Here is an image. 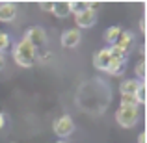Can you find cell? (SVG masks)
Returning <instances> with one entry per match:
<instances>
[{
    "label": "cell",
    "mask_w": 147,
    "mask_h": 143,
    "mask_svg": "<svg viewBox=\"0 0 147 143\" xmlns=\"http://www.w3.org/2000/svg\"><path fill=\"white\" fill-rule=\"evenodd\" d=\"M13 58L21 67H32L36 63V58H37V52L28 41L21 39L17 45H15V50H13Z\"/></svg>",
    "instance_id": "cell-1"
},
{
    "label": "cell",
    "mask_w": 147,
    "mask_h": 143,
    "mask_svg": "<svg viewBox=\"0 0 147 143\" xmlns=\"http://www.w3.org/2000/svg\"><path fill=\"white\" fill-rule=\"evenodd\" d=\"M138 117H140L138 106H121L117 110V113H115V119H117V123L123 126V128L134 126L138 123Z\"/></svg>",
    "instance_id": "cell-2"
},
{
    "label": "cell",
    "mask_w": 147,
    "mask_h": 143,
    "mask_svg": "<svg viewBox=\"0 0 147 143\" xmlns=\"http://www.w3.org/2000/svg\"><path fill=\"white\" fill-rule=\"evenodd\" d=\"M75 22L78 28H91L97 22V4H91L88 9L75 15Z\"/></svg>",
    "instance_id": "cell-3"
},
{
    "label": "cell",
    "mask_w": 147,
    "mask_h": 143,
    "mask_svg": "<svg viewBox=\"0 0 147 143\" xmlns=\"http://www.w3.org/2000/svg\"><path fill=\"white\" fill-rule=\"evenodd\" d=\"M22 39L28 41V43L37 50L39 47H45V45H47V34H45V30L41 28V26H34V28H28V32L24 34Z\"/></svg>",
    "instance_id": "cell-4"
},
{
    "label": "cell",
    "mask_w": 147,
    "mask_h": 143,
    "mask_svg": "<svg viewBox=\"0 0 147 143\" xmlns=\"http://www.w3.org/2000/svg\"><path fill=\"white\" fill-rule=\"evenodd\" d=\"M52 130L56 136L60 138H67L73 134V130H75V123H73V119L69 117V115H61V117H58L56 121L52 123Z\"/></svg>",
    "instance_id": "cell-5"
},
{
    "label": "cell",
    "mask_w": 147,
    "mask_h": 143,
    "mask_svg": "<svg viewBox=\"0 0 147 143\" xmlns=\"http://www.w3.org/2000/svg\"><path fill=\"white\" fill-rule=\"evenodd\" d=\"M80 39H82L80 30L71 28V30H65L63 32V36H61V45H63L65 48H71V47H76V45L80 43Z\"/></svg>",
    "instance_id": "cell-6"
},
{
    "label": "cell",
    "mask_w": 147,
    "mask_h": 143,
    "mask_svg": "<svg viewBox=\"0 0 147 143\" xmlns=\"http://www.w3.org/2000/svg\"><path fill=\"white\" fill-rule=\"evenodd\" d=\"M112 58H110V52H108V48H100L97 54L93 56V63L95 67L99 69V71H106L108 65H110Z\"/></svg>",
    "instance_id": "cell-7"
},
{
    "label": "cell",
    "mask_w": 147,
    "mask_h": 143,
    "mask_svg": "<svg viewBox=\"0 0 147 143\" xmlns=\"http://www.w3.org/2000/svg\"><path fill=\"white\" fill-rule=\"evenodd\" d=\"M17 15V7L13 4H0V22H9Z\"/></svg>",
    "instance_id": "cell-8"
},
{
    "label": "cell",
    "mask_w": 147,
    "mask_h": 143,
    "mask_svg": "<svg viewBox=\"0 0 147 143\" xmlns=\"http://www.w3.org/2000/svg\"><path fill=\"white\" fill-rule=\"evenodd\" d=\"M130 45H132V36H130L129 32H121V36L117 37V41L114 43V47L127 54V52H129V48H130Z\"/></svg>",
    "instance_id": "cell-9"
},
{
    "label": "cell",
    "mask_w": 147,
    "mask_h": 143,
    "mask_svg": "<svg viewBox=\"0 0 147 143\" xmlns=\"http://www.w3.org/2000/svg\"><path fill=\"white\" fill-rule=\"evenodd\" d=\"M52 13L56 17H67V15H71V4L69 2H56L52 6Z\"/></svg>",
    "instance_id": "cell-10"
},
{
    "label": "cell",
    "mask_w": 147,
    "mask_h": 143,
    "mask_svg": "<svg viewBox=\"0 0 147 143\" xmlns=\"http://www.w3.org/2000/svg\"><path fill=\"white\" fill-rule=\"evenodd\" d=\"M106 71L110 73V75H114V76L123 75V71H125V60H112Z\"/></svg>",
    "instance_id": "cell-11"
},
{
    "label": "cell",
    "mask_w": 147,
    "mask_h": 143,
    "mask_svg": "<svg viewBox=\"0 0 147 143\" xmlns=\"http://www.w3.org/2000/svg\"><path fill=\"white\" fill-rule=\"evenodd\" d=\"M138 86H140V82H136V80H125L119 89H121V95H134Z\"/></svg>",
    "instance_id": "cell-12"
},
{
    "label": "cell",
    "mask_w": 147,
    "mask_h": 143,
    "mask_svg": "<svg viewBox=\"0 0 147 143\" xmlns=\"http://www.w3.org/2000/svg\"><path fill=\"white\" fill-rule=\"evenodd\" d=\"M121 32H123V30L119 28V26H110V28H108V32H106V41L112 45V47H114V43L117 41V37L121 36Z\"/></svg>",
    "instance_id": "cell-13"
},
{
    "label": "cell",
    "mask_w": 147,
    "mask_h": 143,
    "mask_svg": "<svg viewBox=\"0 0 147 143\" xmlns=\"http://www.w3.org/2000/svg\"><path fill=\"white\" fill-rule=\"evenodd\" d=\"M71 4V13H80V11H84V9H88V7L91 6L90 2H69Z\"/></svg>",
    "instance_id": "cell-14"
},
{
    "label": "cell",
    "mask_w": 147,
    "mask_h": 143,
    "mask_svg": "<svg viewBox=\"0 0 147 143\" xmlns=\"http://www.w3.org/2000/svg\"><path fill=\"white\" fill-rule=\"evenodd\" d=\"M134 97H136V102L138 104H144L145 102V84L140 82V86H138L136 93H134Z\"/></svg>",
    "instance_id": "cell-15"
},
{
    "label": "cell",
    "mask_w": 147,
    "mask_h": 143,
    "mask_svg": "<svg viewBox=\"0 0 147 143\" xmlns=\"http://www.w3.org/2000/svg\"><path fill=\"white\" fill-rule=\"evenodd\" d=\"M121 106H138L134 95H121Z\"/></svg>",
    "instance_id": "cell-16"
},
{
    "label": "cell",
    "mask_w": 147,
    "mask_h": 143,
    "mask_svg": "<svg viewBox=\"0 0 147 143\" xmlns=\"http://www.w3.org/2000/svg\"><path fill=\"white\" fill-rule=\"evenodd\" d=\"M7 47H9V36L4 34V32H0V54H2Z\"/></svg>",
    "instance_id": "cell-17"
},
{
    "label": "cell",
    "mask_w": 147,
    "mask_h": 143,
    "mask_svg": "<svg viewBox=\"0 0 147 143\" xmlns=\"http://www.w3.org/2000/svg\"><path fill=\"white\" fill-rule=\"evenodd\" d=\"M136 75H138V78L144 82V78H145V61H144V60H142L140 63L136 65Z\"/></svg>",
    "instance_id": "cell-18"
},
{
    "label": "cell",
    "mask_w": 147,
    "mask_h": 143,
    "mask_svg": "<svg viewBox=\"0 0 147 143\" xmlns=\"http://www.w3.org/2000/svg\"><path fill=\"white\" fill-rule=\"evenodd\" d=\"M52 6H54L52 2H41V4H39L41 9H43V11H50V13H52Z\"/></svg>",
    "instance_id": "cell-19"
},
{
    "label": "cell",
    "mask_w": 147,
    "mask_h": 143,
    "mask_svg": "<svg viewBox=\"0 0 147 143\" xmlns=\"http://www.w3.org/2000/svg\"><path fill=\"white\" fill-rule=\"evenodd\" d=\"M4 65H6V58H4V54H0V71L4 69Z\"/></svg>",
    "instance_id": "cell-20"
},
{
    "label": "cell",
    "mask_w": 147,
    "mask_h": 143,
    "mask_svg": "<svg viewBox=\"0 0 147 143\" xmlns=\"http://www.w3.org/2000/svg\"><path fill=\"white\" fill-rule=\"evenodd\" d=\"M138 143H145V134H144V132L138 136Z\"/></svg>",
    "instance_id": "cell-21"
},
{
    "label": "cell",
    "mask_w": 147,
    "mask_h": 143,
    "mask_svg": "<svg viewBox=\"0 0 147 143\" xmlns=\"http://www.w3.org/2000/svg\"><path fill=\"white\" fill-rule=\"evenodd\" d=\"M140 30H142V32H145V21H144V19L140 21Z\"/></svg>",
    "instance_id": "cell-22"
},
{
    "label": "cell",
    "mask_w": 147,
    "mask_h": 143,
    "mask_svg": "<svg viewBox=\"0 0 147 143\" xmlns=\"http://www.w3.org/2000/svg\"><path fill=\"white\" fill-rule=\"evenodd\" d=\"M2 126H4V115L0 113V128H2Z\"/></svg>",
    "instance_id": "cell-23"
},
{
    "label": "cell",
    "mask_w": 147,
    "mask_h": 143,
    "mask_svg": "<svg viewBox=\"0 0 147 143\" xmlns=\"http://www.w3.org/2000/svg\"><path fill=\"white\" fill-rule=\"evenodd\" d=\"M56 143H65V141H56Z\"/></svg>",
    "instance_id": "cell-24"
}]
</instances>
